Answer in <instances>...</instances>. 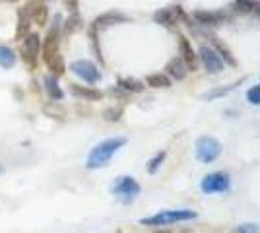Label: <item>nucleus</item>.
I'll use <instances>...</instances> for the list:
<instances>
[{"label":"nucleus","instance_id":"f257e3e1","mask_svg":"<svg viewBox=\"0 0 260 233\" xmlns=\"http://www.w3.org/2000/svg\"><path fill=\"white\" fill-rule=\"evenodd\" d=\"M124 144H126V138L124 136H113V138L101 140L87 154L86 167L87 169H101V167H105L113 159V155L117 154Z\"/></svg>","mask_w":260,"mask_h":233},{"label":"nucleus","instance_id":"f03ea898","mask_svg":"<svg viewBox=\"0 0 260 233\" xmlns=\"http://www.w3.org/2000/svg\"><path fill=\"white\" fill-rule=\"evenodd\" d=\"M198 214L194 210H161L153 216H148V218H142L140 223L142 225H150V227H161V225H171V223L177 222H190V220H196Z\"/></svg>","mask_w":260,"mask_h":233},{"label":"nucleus","instance_id":"7ed1b4c3","mask_svg":"<svg viewBox=\"0 0 260 233\" xmlns=\"http://www.w3.org/2000/svg\"><path fill=\"white\" fill-rule=\"evenodd\" d=\"M140 190V183L134 177H130V175L117 177V181L111 187V192L115 194V198L119 200L120 204H132L134 200L138 198Z\"/></svg>","mask_w":260,"mask_h":233},{"label":"nucleus","instance_id":"20e7f679","mask_svg":"<svg viewBox=\"0 0 260 233\" xmlns=\"http://www.w3.org/2000/svg\"><path fill=\"white\" fill-rule=\"evenodd\" d=\"M221 152H223L221 142L214 136H200L194 144V154L198 161H202V163H214L221 155Z\"/></svg>","mask_w":260,"mask_h":233},{"label":"nucleus","instance_id":"39448f33","mask_svg":"<svg viewBox=\"0 0 260 233\" xmlns=\"http://www.w3.org/2000/svg\"><path fill=\"white\" fill-rule=\"evenodd\" d=\"M200 189L204 194H217V192H228L231 189V175L228 171H214L208 173L206 177L202 179Z\"/></svg>","mask_w":260,"mask_h":233},{"label":"nucleus","instance_id":"423d86ee","mask_svg":"<svg viewBox=\"0 0 260 233\" xmlns=\"http://www.w3.org/2000/svg\"><path fill=\"white\" fill-rule=\"evenodd\" d=\"M186 12L177 4V6H167V8H159L157 12H153V22L157 25H163L167 29H175L179 23H183L186 20Z\"/></svg>","mask_w":260,"mask_h":233},{"label":"nucleus","instance_id":"0eeeda50","mask_svg":"<svg viewBox=\"0 0 260 233\" xmlns=\"http://www.w3.org/2000/svg\"><path fill=\"white\" fill-rule=\"evenodd\" d=\"M70 70H72L78 78H82L86 84H89V86H95L99 80H101V70H99V66L95 62H91V60H86V58L74 60V62L70 64Z\"/></svg>","mask_w":260,"mask_h":233},{"label":"nucleus","instance_id":"6e6552de","mask_svg":"<svg viewBox=\"0 0 260 233\" xmlns=\"http://www.w3.org/2000/svg\"><path fill=\"white\" fill-rule=\"evenodd\" d=\"M198 60L202 62V66L206 68L208 74H219L225 68L223 58L217 55L210 45H200V49H198Z\"/></svg>","mask_w":260,"mask_h":233},{"label":"nucleus","instance_id":"1a4fd4ad","mask_svg":"<svg viewBox=\"0 0 260 233\" xmlns=\"http://www.w3.org/2000/svg\"><path fill=\"white\" fill-rule=\"evenodd\" d=\"M190 18L196 25H204V27H217L229 22V14L223 10H194Z\"/></svg>","mask_w":260,"mask_h":233},{"label":"nucleus","instance_id":"9d476101","mask_svg":"<svg viewBox=\"0 0 260 233\" xmlns=\"http://www.w3.org/2000/svg\"><path fill=\"white\" fill-rule=\"evenodd\" d=\"M177 41H179V53H181V58H183V62L186 64V68H188V72H196V70H198V64H200V60H198L196 51L192 49V41H190L184 34L177 35Z\"/></svg>","mask_w":260,"mask_h":233},{"label":"nucleus","instance_id":"9b49d317","mask_svg":"<svg viewBox=\"0 0 260 233\" xmlns=\"http://www.w3.org/2000/svg\"><path fill=\"white\" fill-rule=\"evenodd\" d=\"M23 8L29 12L31 16V22L37 27H47L49 25V8H47V2L41 0H27L23 4Z\"/></svg>","mask_w":260,"mask_h":233},{"label":"nucleus","instance_id":"f8f14e48","mask_svg":"<svg viewBox=\"0 0 260 233\" xmlns=\"http://www.w3.org/2000/svg\"><path fill=\"white\" fill-rule=\"evenodd\" d=\"M130 18L126 16V14H122V12L119 10H109V12H103V14H99L98 18L93 20V27L95 29H105V27H111V25H119V23H124L128 22Z\"/></svg>","mask_w":260,"mask_h":233},{"label":"nucleus","instance_id":"ddd939ff","mask_svg":"<svg viewBox=\"0 0 260 233\" xmlns=\"http://www.w3.org/2000/svg\"><path fill=\"white\" fill-rule=\"evenodd\" d=\"M70 93L78 97L80 101H101L103 99V91L98 89L95 86H82V84H68Z\"/></svg>","mask_w":260,"mask_h":233},{"label":"nucleus","instance_id":"4468645a","mask_svg":"<svg viewBox=\"0 0 260 233\" xmlns=\"http://www.w3.org/2000/svg\"><path fill=\"white\" fill-rule=\"evenodd\" d=\"M204 35H206L208 39H210V47H212V49H214V51L217 53V55L223 58V62H225V64H229V66H237V58L233 56V51H231L228 45L223 43V41H221V39H219L216 34L208 31V34H204Z\"/></svg>","mask_w":260,"mask_h":233},{"label":"nucleus","instance_id":"2eb2a0df","mask_svg":"<svg viewBox=\"0 0 260 233\" xmlns=\"http://www.w3.org/2000/svg\"><path fill=\"white\" fill-rule=\"evenodd\" d=\"M165 74L171 78V80H177V82H183L184 78L188 76V68L183 62L181 56H173L167 64H165Z\"/></svg>","mask_w":260,"mask_h":233},{"label":"nucleus","instance_id":"dca6fc26","mask_svg":"<svg viewBox=\"0 0 260 233\" xmlns=\"http://www.w3.org/2000/svg\"><path fill=\"white\" fill-rule=\"evenodd\" d=\"M31 34V16L25 8H18V22H16V39L23 41V37Z\"/></svg>","mask_w":260,"mask_h":233},{"label":"nucleus","instance_id":"f3484780","mask_svg":"<svg viewBox=\"0 0 260 233\" xmlns=\"http://www.w3.org/2000/svg\"><path fill=\"white\" fill-rule=\"evenodd\" d=\"M43 89L51 101H60L64 97V91L58 86V78L53 76V74H47V76L43 78Z\"/></svg>","mask_w":260,"mask_h":233},{"label":"nucleus","instance_id":"a211bd4d","mask_svg":"<svg viewBox=\"0 0 260 233\" xmlns=\"http://www.w3.org/2000/svg\"><path fill=\"white\" fill-rule=\"evenodd\" d=\"M146 88H153V89H167L171 88L173 80L167 76L165 72H153V74H148L146 80H144Z\"/></svg>","mask_w":260,"mask_h":233},{"label":"nucleus","instance_id":"6ab92c4d","mask_svg":"<svg viewBox=\"0 0 260 233\" xmlns=\"http://www.w3.org/2000/svg\"><path fill=\"white\" fill-rule=\"evenodd\" d=\"M22 51H25L27 55L39 58V55H41V37H39V34L31 31V34L25 35L22 43Z\"/></svg>","mask_w":260,"mask_h":233},{"label":"nucleus","instance_id":"aec40b11","mask_svg":"<svg viewBox=\"0 0 260 233\" xmlns=\"http://www.w3.org/2000/svg\"><path fill=\"white\" fill-rule=\"evenodd\" d=\"M82 27H84V20H82V16L78 12H74V14H70L64 22H62V31L60 34L64 35V37H70V35H74L76 31H80Z\"/></svg>","mask_w":260,"mask_h":233},{"label":"nucleus","instance_id":"412c9836","mask_svg":"<svg viewBox=\"0 0 260 233\" xmlns=\"http://www.w3.org/2000/svg\"><path fill=\"white\" fill-rule=\"evenodd\" d=\"M43 113L51 119H56V121H66V117H68V111L60 101H47L43 105Z\"/></svg>","mask_w":260,"mask_h":233},{"label":"nucleus","instance_id":"4be33fe9","mask_svg":"<svg viewBox=\"0 0 260 233\" xmlns=\"http://www.w3.org/2000/svg\"><path fill=\"white\" fill-rule=\"evenodd\" d=\"M117 86H119L122 91L126 93H142L146 89V84L142 80H136V78H119L117 80Z\"/></svg>","mask_w":260,"mask_h":233},{"label":"nucleus","instance_id":"5701e85b","mask_svg":"<svg viewBox=\"0 0 260 233\" xmlns=\"http://www.w3.org/2000/svg\"><path fill=\"white\" fill-rule=\"evenodd\" d=\"M16 62H18V53L8 45H0V68L12 70Z\"/></svg>","mask_w":260,"mask_h":233},{"label":"nucleus","instance_id":"b1692460","mask_svg":"<svg viewBox=\"0 0 260 233\" xmlns=\"http://www.w3.org/2000/svg\"><path fill=\"white\" fill-rule=\"evenodd\" d=\"M247 78H241L239 82H233V84H229V86H223V88H214V89H210V91H206L204 93V99L206 101H214L217 99V97H223V95H228V93H231L233 89H237L243 82H245Z\"/></svg>","mask_w":260,"mask_h":233},{"label":"nucleus","instance_id":"393cba45","mask_svg":"<svg viewBox=\"0 0 260 233\" xmlns=\"http://www.w3.org/2000/svg\"><path fill=\"white\" fill-rule=\"evenodd\" d=\"M89 43H91V51H93V55L95 58L99 60V64H105V58H103V53H101V45H99V29H95L93 25H89Z\"/></svg>","mask_w":260,"mask_h":233},{"label":"nucleus","instance_id":"a878e982","mask_svg":"<svg viewBox=\"0 0 260 233\" xmlns=\"http://www.w3.org/2000/svg\"><path fill=\"white\" fill-rule=\"evenodd\" d=\"M101 115H103V121L119 122L120 119H122V115H124V107H122V105H111V107H107Z\"/></svg>","mask_w":260,"mask_h":233},{"label":"nucleus","instance_id":"bb28decb","mask_svg":"<svg viewBox=\"0 0 260 233\" xmlns=\"http://www.w3.org/2000/svg\"><path fill=\"white\" fill-rule=\"evenodd\" d=\"M163 161H165V152H157V154L153 155L152 159L148 161V173H150V175H153V173H157V171H159V167H161Z\"/></svg>","mask_w":260,"mask_h":233},{"label":"nucleus","instance_id":"cd10ccee","mask_svg":"<svg viewBox=\"0 0 260 233\" xmlns=\"http://www.w3.org/2000/svg\"><path fill=\"white\" fill-rule=\"evenodd\" d=\"M254 0H233V10L239 14H252Z\"/></svg>","mask_w":260,"mask_h":233},{"label":"nucleus","instance_id":"c85d7f7f","mask_svg":"<svg viewBox=\"0 0 260 233\" xmlns=\"http://www.w3.org/2000/svg\"><path fill=\"white\" fill-rule=\"evenodd\" d=\"M233 233H260V227L258 223H252V222L239 223L237 227L233 229Z\"/></svg>","mask_w":260,"mask_h":233},{"label":"nucleus","instance_id":"c756f323","mask_svg":"<svg viewBox=\"0 0 260 233\" xmlns=\"http://www.w3.org/2000/svg\"><path fill=\"white\" fill-rule=\"evenodd\" d=\"M247 99H249L250 105H260V84L252 86V88L247 91Z\"/></svg>","mask_w":260,"mask_h":233},{"label":"nucleus","instance_id":"7c9ffc66","mask_svg":"<svg viewBox=\"0 0 260 233\" xmlns=\"http://www.w3.org/2000/svg\"><path fill=\"white\" fill-rule=\"evenodd\" d=\"M62 4H64V8L70 14L78 12V8H80V0H62Z\"/></svg>","mask_w":260,"mask_h":233},{"label":"nucleus","instance_id":"2f4dec72","mask_svg":"<svg viewBox=\"0 0 260 233\" xmlns=\"http://www.w3.org/2000/svg\"><path fill=\"white\" fill-rule=\"evenodd\" d=\"M252 14L260 16V0H254V6H252Z\"/></svg>","mask_w":260,"mask_h":233},{"label":"nucleus","instance_id":"473e14b6","mask_svg":"<svg viewBox=\"0 0 260 233\" xmlns=\"http://www.w3.org/2000/svg\"><path fill=\"white\" fill-rule=\"evenodd\" d=\"M153 233H175V231H171V229H157V231H153Z\"/></svg>","mask_w":260,"mask_h":233},{"label":"nucleus","instance_id":"72a5a7b5","mask_svg":"<svg viewBox=\"0 0 260 233\" xmlns=\"http://www.w3.org/2000/svg\"><path fill=\"white\" fill-rule=\"evenodd\" d=\"M0 2H18V0H0Z\"/></svg>","mask_w":260,"mask_h":233},{"label":"nucleus","instance_id":"f704fd0d","mask_svg":"<svg viewBox=\"0 0 260 233\" xmlns=\"http://www.w3.org/2000/svg\"><path fill=\"white\" fill-rule=\"evenodd\" d=\"M2 173H4V167L0 165V175H2Z\"/></svg>","mask_w":260,"mask_h":233}]
</instances>
